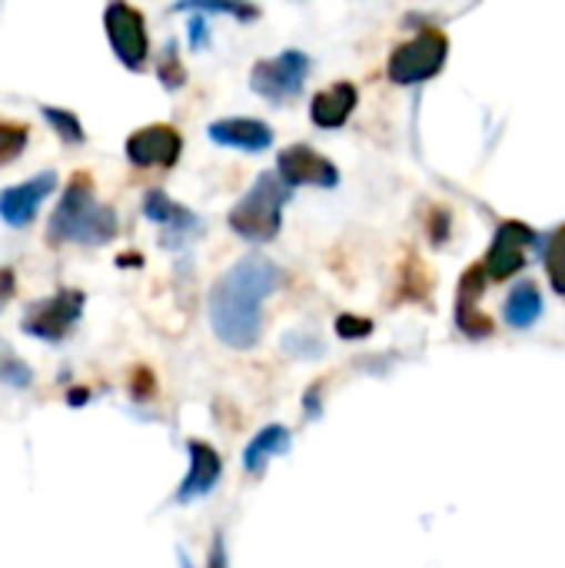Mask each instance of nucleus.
<instances>
[{
	"label": "nucleus",
	"instance_id": "nucleus-31",
	"mask_svg": "<svg viewBox=\"0 0 565 568\" xmlns=\"http://www.w3.org/2000/svg\"><path fill=\"white\" fill-rule=\"evenodd\" d=\"M210 568H226V546H223V536L213 539V549H210Z\"/></svg>",
	"mask_w": 565,
	"mask_h": 568
},
{
	"label": "nucleus",
	"instance_id": "nucleus-20",
	"mask_svg": "<svg viewBox=\"0 0 565 568\" xmlns=\"http://www.w3.org/2000/svg\"><path fill=\"white\" fill-rule=\"evenodd\" d=\"M40 116L50 123V130L63 140V143H83L87 140V130H83V123H80V116L77 113H70V110H63V106H50V103H43L40 106Z\"/></svg>",
	"mask_w": 565,
	"mask_h": 568
},
{
	"label": "nucleus",
	"instance_id": "nucleus-2",
	"mask_svg": "<svg viewBox=\"0 0 565 568\" xmlns=\"http://www.w3.org/2000/svg\"><path fill=\"white\" fill-rule=\"evenodd\" d=\"M50 243H80V246H103L117 236V213L113 206L93 196V183L87 173H73L67 183L50 226Z\"/></svg>",
	"mask_w": 565,
	"mask_h": 568
},
{
	"label": "nucleus",
	"instance_id": "nucleus-4",
	"mask_svg": "<svg viewBox=\"0 0 565 568\" xmlns=\"http://www.w3.org/2000/svg\"><path fill=\"white\" fill-rule=\"evenodd\" d=\"M446 57H450V37L443 30H436V27H426L413 40L400 43L390 53L386 73L400 87L426 83V80H433L446 67Z\"/></svg>",
	"mask_w": 565,
	"mask_h": 568
},
{
	"label": "nucleus",
	"instance_id": "nucleus-6",
	"mask_svg": "<svg viewBox=\"0 0 565 568\" xmlns=\"http://www.w3.org/2000/svg\"><path fill=\"white\" fill-rule=\"evenodd\" d=\"M103 30H107L113 57L127 70L140 73L147 67V60H150V37H147L143 13L137 7H130L127 0H113L103 10Z\"/></svg>",
	"mask_w": 565,
	"mask_h": 568
},
{
	"label": "nucleus",
	"instance_id": "nucleus-21",
	"mask_svg": "<svg viewBox=\"0 0 565 568\" xmlns=\"http://www.w3.org/2000/svg\"><path fill=\"white\" fill-rule=\"evenodd\" d=\"M543 263H546L553 290L565 296V223L559 230H553L549 240L543 243Z\"/></svg>",
	"mask_w": 565,
	"mask_h": 568
},
{
	"label": "nucleus",
	"instance_id": "nucleus-25",
	"mask_svg": "<svg viewBox=\"0 0 565 568\" xmlns=\"http://www.w3.org/2000/svg\"><path fill=\"white\" fill-rule=\"evenodd\" d=\"M27 140H30V126L27 123L0 120V166L13 163L27 150Z\"/></svg>",
	"mask_w": 565,
	"mask_h": 568
},
{
	"label": "nucleus",
	"instance_id": "nucleus-7",
	"mask_svg": "<svg viewBox=\"0 0 565 568\" xmlns=\"http://www.w3.org/2000/svg\"><path fill=\"white\" fill-rule=\"evenodd\" d=\"M83 313V293L80 290H60L47 300H37L23 313V333L43 343H60Z\"/></svg>",
	"mask_w": 565,
	"mask_h": 568
},
{
	"label": "nucleus",
	"instance_id": "nucleus-10",
	"mask_svg": "<svg viewBox=\"0 0 565 568\" xmlns=\"http://www.w3.org/2000/svg\"><path fill=\"white\" fill-rule=\"evenodd\" d=\"M536 243H539V236H536L533 226H526L523 220H506L496 230V236L490 243V253L483 260L490 280H500L503 283V280L516 276L526 266V250L536 246Z\"/></svg>",
	"mask_w": 565,
	"mask_h": 568
},
{
	"label": "nucleus",
	"instance_id": "nucleus-14",
	"mask_svg": "<svg viewBox=\"0 0 565 568\" xmlns=\"http://www.w3.org/2000/svg\"><path fill=\"white\" fill-rule=\"evenodd\" d=\"M186 453H190V473L183 476V483L176 489V503H193L200 496H210L213 486L223 476V459H220V453L213 446L193 439L186 446Z\"/></svg>",
	"mask_w": 565,
	"mask_h": 568
},
{
	"label": "nucleus",
	"instance_id": "nucleus-11",
	"mask_svg": "<svg viewBox=\"0 0 565 568\" xmlns=\"http://www.w3.org/2000/svg\"><path fill=\"white\" fill-rule=\"evenodd\" d=\"M57 190V173L47 170V173H37L17 186H7L0 193V220L13 230H23L37 220L43 200Z\"/></svg>",
	"mask_w": 565,
	"mask_h": 568
},
{
	"label": "nucleus",
	"instance_id": "nucleus-27",
	"mask_svg": "<svg viewBox=\"0 0 565 568\" xmlns=\"http://www.w3.org/2000/svg\"><path fill=\"white\" fill-rule=\"evenodd\" d=\"M336 333H340L343 339H366V336L373 333V320L343 313V316L336 320Z\"/></svg>",
	"mask_w": 565,
	"mask_h": 568
},
{
	"label": "nucleus",
	"instance_id": "nucleus-3",
	"mask_svg": "<svg viewBox=\"0 0 565 568\" xmlns=\"http://www.w3.org/2000/svg\"><path fill=\"white\" fill-rule=\"evenodd\" d=\"M293 186L280 180V173L266 170L253 180V186L233 203L226 223L230 230L246 243H270L280 236L283 226V206L290 203Z\"/></svg>",
	"mask_w": 565,
	"mask_h": 568
},
{
	"label": "nucleus",
	"instance_id": "nucleus-15",
	"mask_svg": "<svg viewBox=\"0 0 565 568\" xmlns=\"http://www.w3.org/2000/svg\"><path fill=\"white\" fill-rule=\"evenodd\" d=\"M356 103H360L356 83L336 80L333 87H326V90H320V93L313 97V103H310V120H313L320 130H340V126H346V120L353 116Z\"/></svg>",
	"mask_w": 565,
	"mask_h": 568
},
{
	"label": "nucleus",
	"instance_id": "nucleus-5",
	"mask_svg": "<svg viewBox=\"0 0 565 568\" xmlns=\"http://www.w3.org/2000/svg\"><path fill=\"white\" fill-rule=\"evenodd\" d=\"M310 67H313V60L303 50L290 47V50H283L276 57H266V60H256L253 63V70H250V90L256 97L283 106V103H290V100H296L303 93L306 77H310Z\"/></svg>",
	"mask_w": 565,
	"mask_h": 568
},
{
	"label": "nucleus",
	"instance_id": "nucleus-28",
	"mask_svg": "<svg viewBox=\"0 0 565 568\" xmlns=\"http://www.w3.org/2000/svg\"><path fill=\"white\" fill-rule=\"evenodd\" d=\"M186 43H190V50H206L210 47V23H206L203 13H193L186 20Z\"/></svg>",
	"mask_w": 565,
	"mask_h": 568
},
{
	"label": "nucleus",
	"instance_id": "nucleus-26",
	"mask_svg": "<svg viewBox=\"0 0 565 568\" xmlns=\"http://www.w3.org/2000/svg\"><path fill=\"white\" fill-rule=\"evenodd\" d=\"M453 233V213L446 206H430V216H426V236L433 246H446Z\"/></svg>",
	"mask_w": 565,
	"mask_h": 568
},
{
	"label": "nucleus",
	"instance_id": "nucleus-22",
	"mask_svg": "<svg viewBox=\"0 0 565 568\" xmlns=\"http://www.w3.org/2000/svg\"><path fill=\"white\" fill-rule=\"evenodd\" d=\"M456 329L470 339H483V336H493V320L476 303L456 300Z\"/></svg>",
	"mask_w": 565,
	"mask_h": 568
},
{
	"label": "nucleus",
	"instance_id": "nucleus-18",
	"mask_svg": "<svg viewBox=\"0 0 565 568\" xmlns=\"http://www.w3.org/2000/svg\"><path fill=\"white\" fill-rule=\"evenodd\" d=\"M430 296H433V273L423 266V260L416 253H410L406 263L400 266V300L426 303Z\"/></svg>",
	"mask_w": 565,
	"mask_h": 568
},
{
	"label": "nucleus",
	"instance_id": "nucleus-17",
	"mask_svg": "<svg viewBox=\"0 0 565 568\" xmlns=\"http://www.w3.org/2000/svg\"><path fill=\"white\" fill-rule=\"evenodd\" d=\"M539 316H543V293H539V286L529 283V280L513 286V293L506 300V323L513 329H529Z\"/></svg>",
	"mask_w": 565,
	"mask_h": 568
},
{
	"label": "nucleus",
	"instance_id": "nucleus-23",
	"mask_svg": "<svg viewBox=\"0 0 565 568\" xmlns=\"http://www.w3.org/2000/svg\"><path fill=\"white\" fill-rule=\"evenodd\" d=\"M157 77H160L163 90H180V87L186 83V67H183V60H180L176 40H167V47H163V53H160V60H157Z\"/></svg>",
	"mask_w": 565,
	"mask_h": 568
},
{
	"label": "nucleus",
	"instance_id": "nucleus-30",
	"mask_svg": "<svg viewBox=\"0 0 565 568\" xmlns=\"http://www.w3.org/2000/svg\"><path fill=\"white\" fill-rule=\"evenodd\" d=\"M320 393H323V386L316 383V386H310L306 396H303V406H306V416H310V419L320 416Z\"/></svg>",
	"mask_w": 565,
	"mask_h": 568
},
{
	"label": "nucleus",
	"instance_id": "nucleus-19",
	"mask_svg": "<svg viewBox=\"0 0 565 568\" xmlns=\"http://www.w3.org/2000/svg\"><path fill=\"white\" fill-rule=\"evenodd\" d=\"M173 10H196V13H230L240 23L260 20V7L250 0H176Z\"/></svg>",
	"mask_w": 565,
	"mask_h": 568
},
{
	"label": "nucleus",
	"instance_id": "nucleus-12",
	"mask_svg": "<svg viewBox=\"0 0 565 568\" xmlns=\"http://www.w3.org/2000/svg\"><path fill=\"white\" fill-rule=\"evenodd\" d=\"M143 216L150 223H157L163 230V246H183L186 240H193L200 233V216L193 210H186L183 203L170 200L163 190H147L143 196Z\"/></svg>",
	"mask_w": 565,
	"mask_h": 568
},
{
	"label": "nucleus",
	"instance_id": "nucleus-16",
	"mask_svg": "<svg viewBox=\"0 0 565 568\" xmlns=\"http://www.w3.org/2000/svg\"><path fill=\"white\" fill-rule=\"evenodd\" d=\"M290 443H293V436H290V429H286V426H280V423L263 426V429L250 439V446L243 449V469H246V473H253V476H256V473H263L270 459H276V456L290 453Z\"/></svg>",
	"mask_w": 565,
	"mask_h": 568
},
{
	"label": "nucleus",
	"instance_id": "nucleus-1",
	"mask_svg": "<svg viewBox=\"0 0 565 568\" xmlns=\"http://www.w3.org/2000/svg\"><path fill=\"white\" fill-rule=\"evenodd\" d=\"M283 286V270L250 253L236 260L210 290V326L230 349H253L263 336V300Z\"/></svg>",
	"mask_w": 565,
	"mask_h": 568
},
{
	"label": "nucleus",
	"instance_id": "nucleus-13",
	"mask_svg": "<svg viewBox=\"0 0 565 568\" xmlns=\"http://www.w3.org/2000/svg\"><path fill=\"white\" fill-rule=\"evenodd\" d=\"M206 136L216 146H230V150H243V153H263L273 146V130L256 120V116H226V120H213L206 126Z\"/></svg>",
	"mask_w": 565,
	"mask_h": 568
},
{
	"label": "nucleus",
	"instance_id": "nucleus-29",
	"mask_svg": "<svg viewBox=\"0 0 565 568\" xmlns=\"http://www.w3.org/2000/svg\"><path fill=\"white\" fill-rule=\"evenodd\" d=\"M153 373L150 369H137L133 373V386H130V393L137 396V399H147V396H153Z\"/></svg>",
	"mask_w": 565,
	"mask_h": 568
},
{
	"label": "nucleus",
	"instance_id": "nucleus-8",
	"mask_svg": "<svg viewBox=\"0 0 565 568\" xmlns=\"http://www.w3.org/2000/svg\"><path fill=\"white\" fill-rule=\"evenodd\" d=\"M123 153L133 166H160V170H170L176 166L180 153H183V136L176 126L170 123H150V126H140L127 136L123 143Z\"/></svg>",
	"mask_w": 565,
	"mask_h": 568
},
{
	"label": "nucleus",
	"instance_id": "nucleus-33",
	"mask_svg": "<svg viewBox=\"0 0 565 568\" xmlns=\"http://www.w3.org/2000/svg\"><path fill=\"white\" fill-rule=\"evenodd\" d=\"M67 403H70V406H83V403H87V389H73V393L67 396Z\"/></svg>",
	"mask_w": 565,
	"mask_h": 568
},
{
	"label": "nucleus",
	"instance_id": "nucleus-24",
	"mask_svg": "<svg viewBox=\"0 0 565 568\" xmlns=\"http://www.w3.org/2000/svg\"><path fill=\"white\" fill-rule=\"evenodd\" d=\"M0 383L10 389H27L33 383V369L13 356V349L0 339Z\"/></svg>",
	"mask_w": 565,
	"mask_h": 568
},
{
	"label": "nucleus",
	"instance_id": "nucleus-9",
	"mask_svg": "<svg viewBox=\"0 0 565 568\" xmlns=\"http://www.w3.org/2000/svg\"><path fill=\"white\" fill-rule=\"evenodd\" d=\"M276 173L290 186H323L333 190L340 186V170L333 160L316 153L310 143H290L276 156Z\"/></svg>",
	"mask_w": 565,
	"mask_h": 568
},
{
	"label": "nucleus",
	"instance_id": "nucleus-32",
	"mask_svg": "<svg viewBox=\"0 0 565 568\" xmlns=\"http://www.w3.org/2000/svg\"><path fill=\"white\" fill-rule=\"evenodd\" d=\"M13 293V270H0V303Z\"/></svg>",
	"mask_w": 565,
	"mask_h": 568
}]
</instances>
